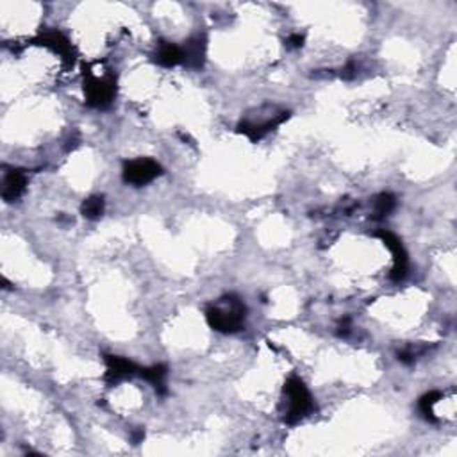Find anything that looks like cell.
<instances>
[{
  "label": "cell",
  "mask_w": 457,
  "mask_h": 457,
  "mask_svg": "<svg viewBox=\"0 0 457 457\" xmlns=\"http://www.w3.org/2000/svg\"><path fill=\"white\" fill-rule=\"evenodd\" d=\"M207 324L223 334L241 331L245 322V306L238 297H225L216 306H209L206 311Z\"/></svg>",
  "instance_id": "1"
},
{
  "label": "cell",
  "mask_w": 457,
  "mask_h": 457,
  "mask_svg": "<svg viewBox=\"0 0 457 457\" xmlns=\"http://www.w3.org/2000/svg\"><path fill=\"white\" fill-rule=\"evenodd\" d=\"M284 397L287 398V409L284 420L287 424H297L302 420L306 414L313 409V398L311 393L308 391L306 384L299 377H290L284 384Z\"/></svg>",
  "instance_id": "2"
},
{
  "label": "cell",
  "mask_w": 457,
  "mask_h": 457,
  "mask_svg": "<svg viewBox=\"0 0 457 457\" xmlns=\"http://www.w3.org/2000/svg\"><path fill=\"white\" fill-rule=\"evenodd\" d=\"M84 93L86 102L91 107H98L104 110L117 97V81L111 75L105 77H95L91 73H88L84 79Z\"/></svg>",
  "instance_id": "3"
},
{
  "label": "cell",
  "mask_w": 457,
  "mask_h": 457,
  "mask_svg": "<svg viewBox=\"0 0 457 457\" xmlns=\"http://www.w3.org/2000/svg\"><path fill=\"white\" fill-rule=\"evenodd\" d=\"M163 174V168L158 161L150 158H140L127 161L123 166V181L133 186H145Z\"/></svg>",
  "instance_id": "4"
},
{
  "label": "cell",
  "mask_w": 457,
  "mask_h": 457,
  "mask_svg": "<svg viewBox=\"0 0 457 457\" xmlns=\"http://www.w3.org/2000/svg\"><path fill=\"white\" fill-rule=\"evenodd\" d=\"M375 236L382 239V243H384L386 247H388L393 254V270L391 274H389V277H391L393 280H404L409 270V259H407V252H405V248L402 247V241L397 238V236L393 234V232L386 231V229L377 231Z\"/></svg>",
  "instance_id": "5"
},
{
  "label": "cell",
  "mask_w": 457,
  "mask_h": 457,
  "mask_svg": "<svg viewBox=\"0 0 457 457\" xmlns=\"http://www.w3.org/2000/svg\"><path fill=\"white\" fill-rule=\"evenodd\" d=\"M34 41H36L38 45H43V47H47V49L59 54L66 63H73L72 43H70L68 38H66L65 34H61L59 31H47V33H41Z\"/></svg>",
  "instance_id": "6"
},
{
  "label": "cell",
  "mask_w": 457,
  "mask_h": 457,
  "mask_svg": "<svg viewBox=\"0 0 457 457\" xmlns=\"http://www.w3.org/2000/svg\"><path fill=\"white\" fill-rule=\"evenodd\" d=\"M138 372V366L133 361L126 359V357L105 356V380L111 382V384L120 382L121 379H126V377H130Z\"/></svg>",
  "instance_id": "7"
},
{
  "label": "cell",
  "mask_w": 457,
  "mask_h": 457,
  "mask_svg": "<svg viewBox=\"0 0 457 457\" xmlns=\"http://www.w3.org/2000/svg\"><path fill=\"white\" fill-rule=\"evenodd\" d=\"M27 186V175L22 170H11L8 172L4 179V186H2V199L6 202H15L25 191Z\"/></svg>",
  "instance_id": "8"
},
{
  "label": "cell",
  "mask_w": 457,
  "mask_h": 457,
  "mask_svg": "<svg viewBox=\"0 0 457 457\" xmlns=\"http://www.w3.org/2000/svg\"><path fill=\"white\" fill-rule=\"evenodd\" d=\"M181 49L182 54H184V65L191 66V68H200V66H202L204 56H206V38H191Z\"/></svg>",
  "instance_id": "9"
},
{
  "label": "cell",
  "mask_w": 457,
  "mask_h": 457,
  "mask_svg": "<svg viewBox=\"0 0 457 457\" xmlns=\"http://www.w3.org/2000/svg\"><path fill=\"white\" fill-rule=\"evenodd\" d=\"M154 59L158 65L166 66V68H172V66H177L181 63H184V54H182L181 47L174 43H168V41H161L156 49Z\"/></svg>",
  "instance_id": "10"
},
{
  "label": "cell",
  "mask_w": 457,
  "mask_h": 457,
  "mask_svg": "<svg viewBox=\"0 0 457 457\" xmlns=\"http://www.w3.org/2000/svg\"><path fill=\"white\" fill-rule=\"evenodd\" d=\"M140 375L154 386L156 391L159 395H166V375H168V368L165 364H154L150 368H140Z\"/></svg>",
  "instance_id": "11"
},
{
  "label": "cell",
  "mask_w": 457,
  "mask_h": 457,
  "mask_svg": "<svg viewBox=\"0 0 457 457\" xmlns=\"http://www.w3.org/2000/svg\"><path fill=\"white\" fill-rule=\"evenodd\" d=\"M104 207H105L104 199L98 197V195H95V197H89V199H86L84 202H82L81 213L84 215V218L95 220V218H100L102 213H104Z\"/></svg>",
  "instance_id": "12"
},
{
  "label": "cell",
  "mask_w": 457,
  "mask_h": 457,
  "mask_svg": "<svg viewBox=\"0 0 457 457\" xmlns=\"http://www.w3.org/2000/svg\"><path fill=\"white\" fill-rule=\"evenodd\" d=\"M393 209H395V197L389 193L379 195L375 200V206H373V218H384Z\"/></svg>",
  "instance_id": "13"
},
{
  "label": "cell",
  "mask_w": 457,
  "mask_h": 457,
  "mask_svg": "<svg viewBox=\"0 0 457 457\" xmlns=\"http://www.w3.org/2000/svg\"><path fill=\"white\" fill-rule=\"evenodd\" d=\"M440 398H441L440 391H430V393H427V395H424V397H421L420 411H421V414H424V417L427 418L429 421H436V417H434L433 407H434V404L440 400Z\"/></svg>",
  "instance_id": "14"
},
{
  "label": "cell",
  "mask_w": 457,
  "mask_h": 457,
  "mask_svg": "<svg viewBox=\"0 0 457 457\" xmlns=\"http://www.w3.org/2000/svg\"><path fill=\"white\" fill-rule=\"evenodd\" d=\"M287 43H290V47H293V49H299V47L304 45V36L302 34H292L290 40H287Z\"/></svg>",
  "instance_id": "15"
},
{
  "label": "cell",
  "mask_w": 457,
  "mask_h": 457,
  "mask_svg": "<svg viewBox=\"0 0 457 457\" xmlns=\"http://www.w3.org/2000/svg\"><path fill=\"white\" fill-rule=\"evenodd\" d=\"M354 72H356V66H354V63H348V65L343 68V72H341V75H343V79H352Z\"/></svg>",
  "instance_id": "16"
}]
</instances>
